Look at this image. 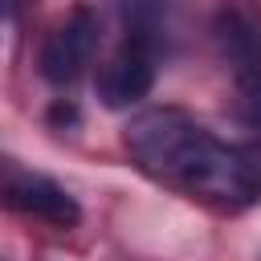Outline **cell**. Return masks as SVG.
<instances>
[{"label":"cell","instance_id":"6da1fadb","mask_svg":"<svg viewBox=\"0 0 261 261\" xmlns=\"http://www.w3.org/2000/svg\"><path fill=\"white\" fill-rule=\"evenodd\" d=\"M122 143L151 179L208 208L245 212L261 200V147L228 143L175 106L135 114Z\"/></svg>","mask_w":261,"mask_h":261},{"label":"cell","instance_id":"7a4b0ae2","mask_svg":"<svg viewBox=\"0 0 261 261\" xmlns=\"http://www.w3.org/2000/svg\"><path fill=\"white\" fill-rule=\"evenodd\" d=\"M98 49V16L90 4H77L65 12V20L45 37L41 45V73L53 86H69L86 73Z\"/></svg>","mask_w":261,"mask_h":261},{"label":"cell","instance_id":"3957f363","mask_svg":"<svg viewBox=\"0 0 261 261\" xmlns=\"http://www.w3.org/2000/svg\"><path fill=\"white\" fill-rule=\"evenodd\" d=\"M155 61H159V49L122 37V45L98 65V77H94V90H98L102 106L126 110L139 98H147L151 86H155Z\"/></svg>","mask_w":261,"mask_h":261},{"label":"cell","instance_id":"277c9868","mask_svg":"<svg viewBox=\"0 0 261 261\" xmlns=\"http://www.w3.org/2000/svg\"><path fill=\"white\" fill-rule=\"evenodd\" d=\"M4 200L8 208H16L20 216H33L41 224H53V228H73L82 220V208L77 200L53 184L49 175H37V171H8V184H4Z\"/></svg>","mask_w":261,"mask_h":261},{"label":"cell","instance_id":"5b68a950","mask_svg":"<svg viewBox=\"0 0 261 261\" xmlns=\"http://www.w3.org/2000/svg\"><path fill=\"white\" fill-rule=\"evenodd\" d=\"M237 110L245 122L261 126V61L237 69Z\"/></svg>","mask_w":261,"mask_h":261}]
</instances>
